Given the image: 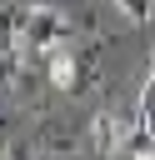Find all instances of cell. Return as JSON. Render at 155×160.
I'll use <instances>...</instances> for the list:
<instances>
[{
	"instance_id": "30bf717a",
	"label": "cell",
	"mask_w": 155,
	"mask_h": 160,
	"mask_svg": "<svg viewBox=\"0 0 155 160\" xmlns=\"http://www.w3.org/2000/svg\"><path fill=\"white\" fill-rule=\"evenodd\" d=\"M110 160H120V155H110Z\"/></svg>"
},
{
	"instance_id": "6da1fadb",
	"label": "cell",
	"mask_w": 155,
	"mask_h": 160,
	"mask_svg": "<svg viewBox=\"0 0 155 160\" xmlns=\"http://www.w3.org/2000/svg\"><path fill=\"white\" fill-rule=\"evenodd\" d=\"M20 25H25V45L30 50H60L65 45V35H70V20L65 15H55L50 5H30V10H20Z\"/></svg>"
},
{
	"instance_id": "ba28073f",
	"label": "cell",
	"mask_w": 155,
	"mask_h": 160,
	"mask_svg": "<svg viewBox=\"0 0 155 160\" xmlns=\"http://www.w3.org/2000/svg\"><path fill=\"white\" fill-rule=\"evenodd\" d=\"M130 160H155V145H140V150H135Z\"/></svg>"
},
{
	"instance_id": "3957f363",
	"label": "cell",
	"mask_w": 155,
	"mask_h": 160,
	"mask_svg": "<svg viewBox=\"0 0 155 160\" xmlns=\"http://www.w3.org/2000/svg\"><path fill=\"white\" fill-rule=\"evenodd\" d=\"M90 140H95V150L110 160V155L120 150V140H125V120H120V115H95V120H90Z\"/></svg>"
},
{
	"instance_id": "9c48e42d",
	"label": "cell",
	"mask_w": 155,
	"mask_h": 160,
	"mask_svg": "<svg viewBox=\"0 0 155 160\" xmlns=\"http://www.w3.org/2000/svg\"><path fill=\"white\" fill-rule=\"evenodd\" d=\"M150 85H155V45H150Z\"/></svg>"
},
{
	"instance_id": "52a82bcc",
	"label": "cell",
	"mask_w": 155,
	"mask_h": 160,
	"mask_svg": "<svg viewBox=\"0 0 155 160\" xmlns=\"http://www.w3.org/2000/svg\"><path fill=\"white\" fill-rule=\"evenodd\" d=\"M5 160H35V150H25V145H10V150H5Z\"/></svg>"
},
{
	"instance_id": "277c9868",
	"label": "cell",
	"mask_w": 155,
	"mask_h": 160,
	"mask_svg": "<svg viewBox=\"0 0 155 160\" xmlns=\"http://www.w3.org/2000/svg\"><path fill=\"white\" fill-rule=\"evenodd\" d=\"M25 80V45H0V85Z\"/></svg>"
},
{
	"instance_id": "7a4b0ae2",
	"label": "cell",
	"mask_w": 155,
	"mask_h": 160,
	"mask_svg": "<svg viewBox=\"0 0 155 160\" xmlns=\"http://www.w3.org/2000/svg\"><path fill=\"white\" fill-rule=\"evenodd\" d=\"M80 80H85L80 60H75L65 45H60V50H50V85H60V90H85Z\"/></svg>"
},
{
	"instance_id": "5b68a950",
	"label": "cell",
	"mask_w": 155,
	"mask_h": 160,
	"mask_svg": "<svg viewBox=\"0 0 155 160\" xmlns=\"http://www.w3.org/2000/svg\"><path fill=\"white\" fill-rule=\"evenodd\" d=\"M135 130L140 140H155V85L140 90V105H135Z\"/></svg>"
},
{
	"instance_id": "8992f818",
	"label": "cell",
	"mask_w": 155,
	"mask_h": 160,
	"mask_svg": "<svg viewBox=\"0 0 155 160\" xmlns=\"http://www.w3.org/2000/svg\"><path fill=\"white\" fill-rule=\"evenodd\" d=\"M110 5H120V15H125V20H135V25H145V20H150V0H110Z\"/></svg>"
}]
</instances>
